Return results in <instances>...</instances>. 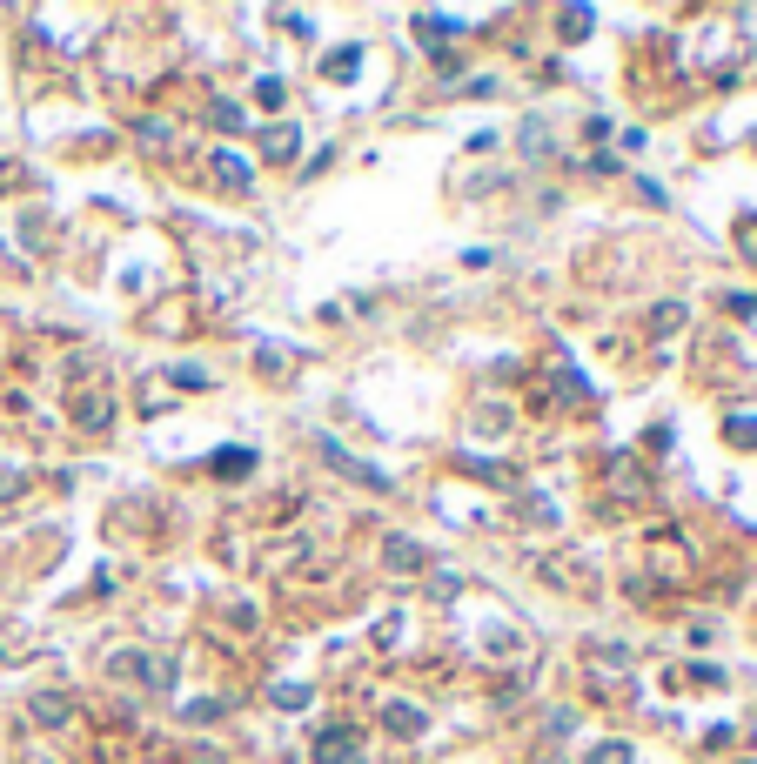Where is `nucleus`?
Segmentation results:
<instances>
[{
	"label": "nucleus",
	"instance_id": "obj_1",
	"mask_svg": "<svg viewBox=\"0 0 757 764\" xmlns=\"http://www.w3.org/2000/svg\"><path fill=\"white\" fill-rule=\"evenodd\" d=\"M108 677H134V684H168L175 664H161L155 651H108Z\"/></svg>",
	"mask_w": 757,
	"mask_h": 764
},
{
	"label": "nucleus",
	"instance_id": "obj_5",
	"mask_svg": "<svg viewBox=\"0 0 757 764\" xmlns=\"http://www.w3.org/2000/svg\"><path fill=\"white\" fill-rule=\"evenodd\" d=\"M27 711H34V724H47V731H61V724L74 718V704H67V697H54V691H41Z\"/></svg>",
	"mask_w": 757,
	"mask_h": 764
},
{
	"label": "nucleus",
	"instance_id": "obj_10",
	"mask_svg": "<svg viewBox=\"0 0 757 764\" xmlns=\"http://www.w3.org/2000/svg\"><path fill=\"white\" fill-rule=\"evenodd\" d=\"M416 27H423V41H456V21H449V14H416Z\"/></svg>",
	"mask_w": 757,
	"mask_h": 764
},
{
	"label": "nucleus",
	"instance_id": "obj_14",
	"mask_svg": "<svg viewBox=\"0 0 757 764\" xmlns=\"http://www.w3.org/2000/svg\"><path fill=\"white\" fill-rule=\"evenodd\" d=\"M590 764H630V744H597V751H590Z\"/></svg>",
	"mask_w": 757,
	"mask_h": 764
},
{
	"label": "nucleus",
	"instance_id": "obj_12",
	"mask_svg": "<svg viewBox=\"0 0 757 764\" xmlns=\"http://www.w3.org/2000/svg\"><path fill=\"white\" fill-rule=\"evenodd\" d=\"M215 175H222L228 188H248V168H242V161H235V155H215Z\"/></svg>",
	"mask_w": 757,
	"mask_h": 764
},
{
	"label": "nucleus",
	"instance_id": "obj_15",
	"mask_svg": "<svg viewBox=\"0 0 757 764\" xmlns=\"http://www.w3.org/2000/svg\"><path fill=\"white\" fill-rule=\"evenodd\" d=\"M724 429H731V443H751V450H757V423H751V416H731Z\"/></svg>",
	"mask_w": 757,
	"mask_h": 764
},
{
	"label": "nucleus",
	"instance_id": "obj_3",
	"mask_svg": "<svg viewBox=\"0 0 757 764\" xmlns=\"http://www.w3.org/2000/svg\"><path fill=\"white\" fill-rule=\"evenodd\" d=\"M382 563L409 577V570H423V563H429V550H423L416 537H382Z\"/></svg>",
	"mask_w": 757,
	"mask_h": 764
},
{
	"label": "nucleus",
	"instance_id": "obj_9",
	"mask_svg": "<svg viewBox=\"0 0 757 764\" xmlns=\"http://www.w3.org/2000/svg\"><path fill=\"white\" fill-rule=\"evenodd\" d=\"M302 155V135H295V128H275V135H268V161H295Z\"/></svg>",
	"mask_w": 757,
	"mask_h": 764
},
{
	"label": "nucleus",
	"instance_id": "obj_8",
	"mask_svg": "<svg viewBox=\"0 0 757 764\" xmlns=\"http://www.w3.org/2000/svg\"><path fill=\"white\" fill-rule=\"evenodd\" d=\"M356 68H362V47H335L322 74H335V81H356Z\"/></svg>",
	"mask_w": 757,
	"mask_h": 764
},
{
	"label": "nucleus",
	"instance_id": "obj_7",
	"mask_svg": "<svg viewBox=\"0 0 757 764\" xmlns=\"http://www.w3.org/2000/svg\"><path fill=\"white\" fill-rule=\"evenodd\" d=\"M315 758H322V764H335V758H356V738H349V731L335 724V731H322V738H315Z\"/></svg>",
	"mask_w": 757,
	"mask_h": 764
},
{
	"label": "nucleus",
	"instance_id": "obj_6",
	"mask_svg": "<svg viewBox=\"0 0 757 764\" xmlns=\"http://www.w3.org/2000/svg\"><path fill=\"white\" fill-rule=\"evenodd\" d=\"M208 463H215V476H228V483H235V476L255 470V450H242V443H235V450H215Z\"/></svg>",
	"mask_w": 757,
	"mask_h": 764
},
{
	"label": "nucleus",
	"instance_id": "obj_2",
	"mask_svg": "<svg viewBox=\"0 0 757 764\" xmlns=\"http://www.w3.org/2000/svg\"><path fill=\"white\" fill-rule=\"evenodd\" d=\"M322 456H329V463H335L342 476H349V483H362V490H389V476H382V470H369V463H356L349 450H335V443H322Z\"/></svg>",
	"mask_w": 757,
	"mask_h": 764
},
{
	"label": "nucleus",
	"instance_id": "obj_13",
	"mask_svg": "<svg viewBox=\"0 0 757 764\" xmlns=\"http://www.w3.org/2000/svg\"><path fill=\"white\" fill-rule=\"evenodd\" d=\"M255 101H262V108H282L289 88H282V81H255Z\"/></svg>",
	"mask_w": 757,
	"mask_h": 764
},
{
	"label": "nucleus",
	"instance_id": "obj_4",
	"mask_svg": "<svg viewBox=\"0 0 757 764\" xmlns=\"http://www.w3.org/2000/svg\"><path fill=\"white\" fill-rule=\"evenodd\" d=\"M382 724H389V731H396V738H423V711H416V704H396V697H389V704H382Z\"/></svg>",
	"mask_w": 757,
	"mask_h": 764
},
{
	"label": "nucleus",
	"instance_id": "obj_11",
	"mask_svg": "<svg viewBox=\"0 0 757 764\" xmlns=\"http://www.w3.org/2000/svg\"><path fill=\"white\" fill-rule=\"evenodd\" d=\"M590 21H597L590 7H563V41H583V34H590Z\"/></svg>",
	"mask_w": 757,
	"mask_h": 764
}]
</instances>
